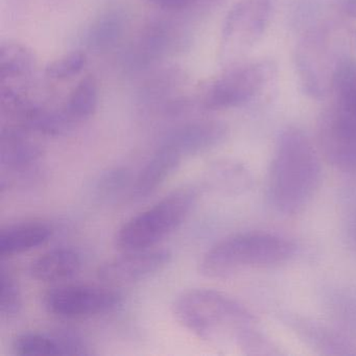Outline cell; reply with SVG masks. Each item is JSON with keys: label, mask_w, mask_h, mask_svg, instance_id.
I'll list each match as a JSON object with an SVG mask.
<instances>
[{"label": "cell", "mask_w": 356, "mask_h": 356, "mask_svg": "<svg viewBox=\"0 0 356 356\" xmlns=\"http://www.w3.org/2000/svg\"><path fill=\"white\" fill-rule=\"evenodd\" d=\"M22 298L16 279L5 268L0 270V314L13 318L22 312Z\"/></svg>", "instance_id": "cell-25"}, {"label": "cell", "mask_w": 356, "mask_h": 356, "mask_svg": "<svg viewBox=\"0 0 356 356\" xmlns=\"http://www.w3.org/2000/svg\"><path fill=\"white\" fill-rule=\"evenodd\" d=\"M318 151L301 129L287 127L279 134L268 175V199L282 216L305 209L321 184Z\"/></svg>", "instance_id": "cell-2"}, {"label": "cell", "mask_w": 356, "mask_h": 356, "mask_svg": "<svg viewBox=\"0 0 356 356\" xmlns=\"http://www.w3.org/2000/svg\"><path fill=\"white\" fill-rule=\"evenodd\" d=\"M296 247L291 241L266 232H243L225 237L202 256L200 273L210 279H227L239 273L273 268L289 261Z\"/></svg>", "instance_id": "cell-4"}, {"label": "cell", "mask_w": 356, "mask_h": 356, "mask_svg": "<svg viewBox=\"0 0 356 356\" xmlns=\"http://www.w3.org/2000/svg\"><path fill=\"white\" fill-rule=\"evenodd\" d=\"M182 159L175 149L161 143L133 180L131 197L141 200L153 195L178 170Z\"/></svg>", "instance_id": "cell-15"}, {"label": "cell", "mask_w": 356, "mask_h": 356, "mask_svg": "<svg viewBox=\"0 0 356 356\" xmlns=\"http://www.w3.org/2000/svg\"><path fill=\"white\" fill-rule=\"evenodd\" d=\"M225 0H195L193 10L199 12H208L220 7Z\"/></svg>", "instance_id": "cell-27"}, {"label": "cell", "mask_w": 356, "mask_h": 356, "mask_svg": "<svg viewBox=\"0 0 356 356\" xmlns=\"http://www.w3.org/2000/svg\"><path fill=\"white\" fill-rule=\"evenodd\" d=\"M335 104L356 120V58L351 57L341 63L333 78Z\"/></svg>", "instance_id": "cell-22"}, {"label": "cell", "mask_w": 356, "mask_h": 356, "mask_svg": "<svg viewBox=\"0 0 356 356\" xmlns=\"http://www.w3.org/2000/svg\"><path fill=\"white\" fill-rule=\"evenodd\" d=\"M82 264V255L76 249L57 248L37 257L31 264L30 275L40 282H57L78 274Z\"/></svg>", "instance_id": "cell-16"}, {"label": "cell", "mask_w": 356, "mask_h": 356, "mask_svg": "<svg viewBox=\"0 0 356 356\" xmlns=\"http://www.w3.org/2000/svg\"><path fill=\"white\" fill-rule=\"evenodd\" d=\"M99 106V85L93 76L83 78L70 91L61 108L70 126L86 122Z\"/></svg>", "instance_id": "cell-21"}, {"label": "cell", "mask_w": 356, "mask_h": 356, "mask_svg": "<svg viewBox=\"0 0 356 356\" xmlns=\"http://www.w3.org/2000/svg\"><path fill=\"white\" fill-rule=\"evenodd\" d=\"M228 134V127L220 120H197L175 129L162 143L184 158L216 149L226 140Z\"/></svg>", "instance_id": "cell-14"}, {"label": "cell", "mask_w": 356, "mask_h": 356, "mask_svg": "<svg viewBox=\"0 0 356 356\" xmlns=\"http://www.w3.org/2000/svg\"><path fill=\"white\" fill-rule=\"evenodd\" d=\"M30 134L31 132L22 129L1 127V191L17 183H31L38 178L43 149L38 143L31 138Z\"/></svg>", "instance_id": "cell-9"}, {"label": "cell", "mask_w": 356, "mask_h": 356, "mask_svg": "<svg viewBox=\"0 0 356 356\" xmlns=\"http://www.w3.org/2000/svg\"><path fill=\"white\" fill-rule=\"evenodd\" d=\"M195 187H182L127 220L116 232L114 243L124 251L149 249L180 228L199 201Z\"/></svg>", "instance_id": "cell-5"}, {"label": "cell", "mask_w": 356, "mask_h": 356, "mask_svg": "<svg viewBox=\"0 0 356 356\" xmlns=\"http://www.w3.org/2000/svg\"><path fill=\"white\" fill-rule=\"evenodd\" d=\"M275 0H237L225 18L220 54L226 64L237 63L259 42L270 24Z\"/></svg>", "instance_id": "cell-7"}, {"label": "cell", "mask_w": 356, "mask_h": 356, "mask_svg": "<svg viewBox=\"0 0 356 356\" xmlns=\"http://www.w3.org/2000/svg\"><path fill=\"white\" fill-rule=\"evenodd\" d=\"M128 20L124 11L111 9L99 15L87 32L86 45L91 51L105 53L118 47L126 33Z\"/></svg>", "instance_id": "cell-20"}, {"label": "cell", "mask_w": 356, "mask_h": 356, "mask_svg": "<svg viewBox=\"0 0 356 356\" xmlns=\"http://www.w3.org/2000/svg\"><path fill=\"white\" fill-rule=\"evenodd\" d=\"M188 42L184 24L170 17L154 18L141 29L129 51V60L139 67L149 66L165 56L182 51Z\"/></svg>", "instance_id": "cell-11"}, {"label": "cell", "mask_w": 356, "mask_h": 356, "mask_svg": "<svg viewBox=\"0 0 356 356\" xmlns=\"http://www.w3.org/2000/svg\"><path fill=\"white\" fill-rule=\"evenodd\" d=\"M152 5L168 12L193 11L195 0H149Z\"/></svg>", "instance_id": "cell-26"}, {"label": "cell", "mask_w": 356, "mask_h": 356, "mask_svg": "<svg viewBox=\"0 0 356 356\" xmlns=\"http://www.w3.org/2000/svg\"><path fill=\"white\" fill-rule=\"evenodd\" d=\"M276 74L270 60L231 64L199 87L197 103L206 111H222L247 105L259 97Z\"/></svg>", "instance_id": "cell-6"}, {"label": "cell", "mask_w": 356, "mask_h": 356, "mask_svg": "<svg viewBox=\"0 0 356 356\" xmlns=\"http://www.w3.org/2000/svg\"><path fill=\"white\" fill-rule=\"evenodd\" d=\"M54 229L44 222L12 225L0 231V256L12 257L44 245L53 236Z\"/></svg>", "instance_id": "cell-17"}, {"label": "cell", "mask_w": 356, "mask_h": 356, "mask_svg": "<svg viewBox=\"0 0 356 356\" xmlns=\"http://www.w3.org/2000/svg\"><path fill=\"white\" fill-rule=\"evenodd\" d=\"M124 295L111 285L66 284L43 296V306L51 316L64 320L93 318L122 305Z\"/></svg>", "instance_id": "cell-8"}, {"label": "cell", "mask_w": 356, "mask_h": 356, "mask_svg": "<svg viewBox=\"0 0 356 356\" xmlns=\"http://www.w3.org/2000/svg\"><path fill=\"white\" fill-rule=\"evenodd\" d=\"M343 8L349 17L356 19V0H343Z\"/></svg>", "instance_id": "cell-28"}, {"label": "cell", "mask_w": 356, "mask_h": 356, "mask_svg": "<svg viewBox=\"0 0 356 356\" xmlns=\"http://www.w3.org/2000/svg\"><path fill=\"white\" fill-rule=\"evenodd\" d=\"M36 56L22 43L6 41L0 45V85H20L36 70Z\"/></svg>", "instance_id": "cell-19"}, {"label": "cell", "mask_w": 356, "mask_h": 356, "mask_svg": "<svg viewBox=\"0 0 356 356\" xmlns=\"http://www.w3.org/2000/svg\"><path fill=\"white\" fill-rule=\"evenodd\" d=\"M318 140L325 159L345 172H356V120L333 105L318 120Z\"/></svg>", "instance_id": "cell-10"}, {"label": "cell", "mask_w": 356, "mask_h": 356, "mask_svg": "<svg viewBox=\"0 0 356 356\" xmlns=\"http://www.w3.org/2000/svg\"><path fill=\"white\" fill-rule=\"evenodd\" d=\"M20 356L90 355L88 343L70 330L57 332H24L17 335L12 345Z\"/></svg>", "instance_id": "cell-13"}, {"label": "cell", "mask_w": 356, "mask_h": 356, "mask_svg": "<svg viewBox=\"0 0 356 356\" xmlns=\"http://www.w3.org/2000/svg\"><path fill=\"white\" fill-rule=\"evenodd\" d=\"M251 182L247 168L233 160H218L204 172V186L218 195H239L250 188Z\"/></svg>", "instance_id": "cell-18"}, {"label": "cell", "mask_w": 356, "mask_h": 356, "mask_svg": "<svg viewBox=\"0 0 356 356\" xmlns=\"http://www.w3.org/2000/svg\"><path fill=\"white\" fill-rule=\"evenodd\" d=\"M87 63L88 58L84 51H70L47 64L45 74L51 80H67L81 74L86 67Z\"/></svg>", "instance_id": "cell-24"}, {"label": "cell", "mask_w": 356, "mask_h": 356, "mask_svg": "<svg viewBox=\"0 0 356 356\" xmlns=\"http://www.w3.org/2000/svg\"><path fill=\"white\" fill-rule=\"evenodd\" d=\"M131 174L127 168H110L104 172L95 183V193L97 199L103 202L115 201L127 189L132 188Z\"/></svg>", "instance_id": "cell-23"}, {"label": "cell", "mask_w": 356, "mask_h": 356, "mask_svg": "<svg viewBox=\"0 0 356 356\" xmlns=\"http://www.w3.org/2000/svg\"><path fill=\"white\" fill-rule=\"evenodd\" d=\"M355 47V30L346 22L331 20L308 31L295 51L304 91L314 99H323L331 90L335 72L352 57Z\"/></svg>", "instance_id": "cell-3"}, {"label": "cell", "mask_w": 356, "mask_h": 356, "mask_svg": "<svg viewBox=\"0 0 356 356\" xmlns=\"http://www.w3.org/2000/svg\"><path fill=\"white\" fill-rule=\"evenodd\" d=\"M172 253L165 249H141L124 251L110 258L97 270V278L104 284H132L161 272L170 264Z\"/></svg>", "instance_id": "cell-12"}, {"label": "cell", "mask_w": 356, "mask_h": 356, "mask_svg": "<svg viewBox=\"0 0 356 356\" xmlns=\"http://www.w3.org/2000/svg\"><path fill=\"white\" fill-rule=\"evenodd\" d=\"M179 324L203 341L235 343L245 354L261 353L268 339L257 328L254 314L222 291L193 289L183 291L172 306Z\"/></svg>", "instance_id": "cell-1"}]
</instances>
